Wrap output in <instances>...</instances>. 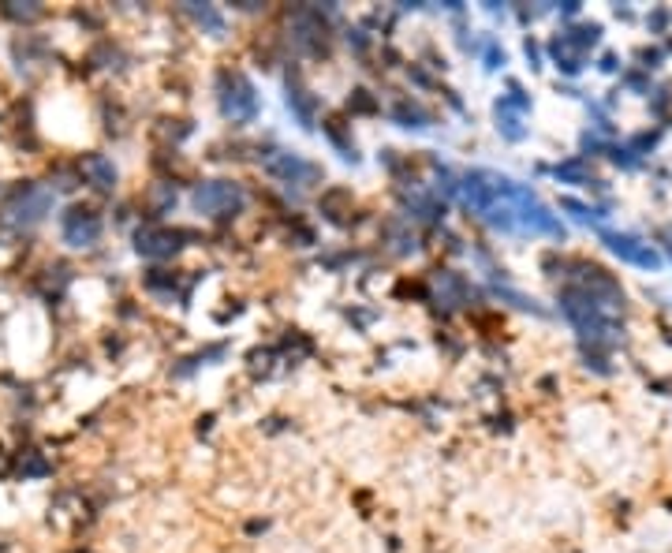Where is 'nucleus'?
I'll use <instances>...</instances> for the list:
<instances>
[{"label":"nucleus","instance_id":"obj_1","mask_svg":"<svg viewBox=\"0 0 672 553\" xmlns=\"http://www.w3.org/2000/svg\"><path fill=\"white\" fill-rule=\"evenodd\" d=\"M609 247H613L616 254H624V258H631V262H639V265H657V254H653L650 247H635L631 236H609Z\"/></svg>","mask_w":672,"mask_h":553}]
</instances>
